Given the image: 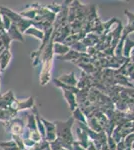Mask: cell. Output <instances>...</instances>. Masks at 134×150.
I'll use <instances>...</instances> for the list:
<instances>
[{"label":"cell","mask_w":134,"mask_h":150,"mask_svg":"<svg viewBox=\"0 0 134 150\" xmlns=\"http://www.w3.org/2000/svg\"><path fill=\"white\" fill-rule=\"evenodd\" d=\"M0 13H1V12H0ZM1 20H2V24H3L4 30H5L6 32H7V31H8L9 29H10L11 25H12L11 20L8 17H7L5 14H3V13H1Z\"/></svg>","instance_id":"obj_24"},{"label":"cell","mask_w":134,"mask_h":150,"mask_svg":"<svg viewBox=\"0 0 134 150\" xmlns=\"http://www.w3.org/2000/svg\"><path fill=\"white\" fill-rule=\"evenodd\" d=\"M87 119V126H88L90 129L93 130L95 132H101V131H104L103 128L100 124H99V122L97 121V119L94 117V116H92V117H89V118H86Z\"/></svg>","instance_id":"obj_18"},{"label":"cell","mask_w":134,"mask_h":150,"mask_svg":"<svg viewBox=\"0 0 134 150\" xmlns=\"http://www.w3.org/2000/svg\"><path fill=\"white\" fill-rule=\"evenodd\" d=\"M70 50H71V47L64 44V43H58V42L53 43V53L56 55L63 56V55H65L66 53L69 52Z\"/></svg>","instance_id":"obj_13"},{"label":"cell","mask_w":134,"mask_h":150,"mask_svg":"<svg viewBox=\"0 0 134 150\" xmlns=\"http://www.w3.org/2000/svg\"><path fill=\"white\" fill-rule=\"evenodd\" d=\"M35 106V101H34L33 96H29L27 99H24V100H18L15 99L12 105L9 107V109H11L13 112H15L16 114H18L19 111H22L25 109H32Z\"/></svg>","instance_id":"obj_4"},{"label":"cell","mask_w":134,"mask_h":150,"mask_svg":"<svg viewBox=\"0 0 134 150\" xmlns=\"http://www.w3.org/2000/svg\"><path fill=\"white\" fill-rule=\"evenodd\" d=\"M83 54L84 53H79V52L74 51V50L71 49L69 52L66 53L65 55H63V56H58V59L65 60V61H71V62H73V63H75V62H76Z\"/></svg>","instance_id":"obj_14"},{"label":"cell","mask_w":134,"mask_h":150,"mask_svg":"<svg viewBox=\"0 0 134 150\" xmlns=\"http://www.w3.org/2000/svg\"><path fill=\"white\" fill-rule=\"evenodd\" d=\"M63 92V96H64L65 100L69 106V109L71 111H74L76 108H78V103H77V100H76V95L72 92V91H69V90H62Z\"/></svg>","instance_id":"obj_7"},{"label":"cell","mask_w":134,"mask_h":150,"mask_svg":"<svg viewBox=\"0 0 134 150\" xmlns=\"http://www.w3.org/2000/svg\"><path fill=\"white\" fill-rule=\"evenodd\" d=\"M7 34L9 35V37H10V39L12 41H19V42H24V36L22 33L19 31V29L16 27V25H14V24H12L10 29H9L8 31H7Z\"/></svg>","instance_id":"obj_12"},{"label":"cell","mask_w":134,"mask_h":150,"mask_svg":"<svg viewBox=\"0 0 134 150\" xmlns=\"http://www.w3.org/2000/svg\"><path fill=\"white\" fill-rule=\"evenodd\" d=\"M15 96L12 90H8L7 92L0 95V109H8L15 101Z\"/></svg>","instance_id":"obj_6"},{"label":"cell","mask_w":134,"mask_h":150,"mask_svg":"<svg viewBox=\"0 0 134 150\" xmlns=\"http://www.w3.org/2000/svg\"><path fill=\"white\" fill-rule=\"evenodd\" d=\"M134 49V41L131 40L129 37H126L124 40V45H123V50H122V55L123 57L129 58L130 54Z\"/></svg>","instance_id":"obj_15"},{"label":"cell","mask_w":134,"mask_h":150,"mask_svg":"<svg viewBox=\"0 0 134 150\" xmlns=\"http://www.w3.org/2000/svg\"><path fill=\"white\" fill-rule=\"evenodd\" d=\"M124 14H125L126 17H127L128 22H127V25H126L125 27H123L122 34L125 36H128L130 33L134 32V14L132 12L128 11L127 9L124 10Z\"/></svg>","instance_id":"obj_10"},{"label":"cell","mask_w":134,"mask_h":150,"mask_svg":"<svg viewBox=\"0 0 134 150\" xmlns=\"http://www.w3.org/2000/svg\"><path fill=\"white\" fill-rule=\"evenodd\" d=\"M71 49L74 50V51L79 52V53H86V51H87V47L85 46L81 41H79V42H76L75 44H73L71 46Z\"/></svg>","instance_id":"obj_22"},{"label":"cell","mask_w":134,"mask_h":150,"mask_svg":"<svg viewBox=\"0 0 134 150\" xmlns=\"http://www.w3.org/2000/svg\"><path fill=\"white\" fill-rule=\"evenodd\" d=\"M24 34H25V35L33 36V37L37 38V39H39L41 41H42L43 38H44V32H43L42 30H40V29L34 27V26H31V27H29L27 30H26L25 32H24Z\"/></svg>","instance_id":"obj_17"},{"label":"cell","mask_w":134,"mask_h":150,"mask_svg":"<svg viewBox=\"0 0 134 150\" xmlns=\"http://www.w3.org/2000/svg\"><path fill=\"white\" fill-rule=\"evenodd\" d=\"M15 117H17V114L9 108L8 109H0V121L7 122Z\"/></svg>","instance_id":"obj_16"},{"label":"cell","mask_w":134,"mask_h":150,"mask_svg":"<svg viewBox=\"0 0 134 150\" xmlns=\"http://www.w3.org/2000/svg\"><path fill=\"white\" fill-rule=\"evenodd\" d=\"M0 148L2 150H20L15 142H14V140H8V141L0 142Z\"/></svg>","instance_id":"obj_20"},{"label":"cell","mask_w":134,"mask_h":150,"mask_svg":"<svg viewBox=\"0 0 134 150\" xmlns=\"http://www.w3.org/2000/svg\"><path fill=\"white\" fill-rule=\"evenodd\" d=\"M72 150H86V149H85L78 141H76V140H75V141L73 142V144H72Z\"/></svg>","instance_id":"obj_26"},{"label":"cell","mask_w":134,"mask_h":150,"mask_svg":"<svg viewBox=\"0 0 134 150\" xmlns=\"http://www.w3.org/2000/svg\"><path fill=\"white\" fill-rule=\"evenodd\" d=\"M53 43H54V35H52L49 44L45 47L43 52L41 53L40 62L42 63L41 71L39 74V83L41 86H45L51 79V71L53 65Z\"/></svg>","instance_id":"obj_2"},{"label":"cell","mask_w":134,"mask_h":150,"mask_svg":"<svg viewBox=\"0 0 134 150\" xmlns=\"http://www.w3.org/2000/svg\"><path fill=\"white\" fill-rule=\"evenodd\" d=\"M0 39H1L2 43H3L4 49H10V43H11V39L9 37V35L7 34L6 31H4L3 33H1V36H0Z\"/></svg>","instance_id":"obj_21"},{"label":"cell","mask_w":134,"mask_h":150,"mask_svg":"<svg viewBox=\"0 0 134 150\" xmlns=\"http://www.w3.org/2000/svg\"><path fill=\"white\" fill-rule=\"evenodd\" d=\"M49 143H48L47 141H46L45 139H42L41 141L39 142H36L35 145L32 147L31 149H29V150H44L46 147H48L49 146Z\"/></svg>","instance_id":"obj_23"},{"label":"cell","mask_w":134,"mask_h":150,"mask_svg":"<svg viewBox=\"0 0 134 150\" xmlns=\"http://www.w3.org/2000/svg\"><path fill=\"white\" fill-rule=\"evenodd\" d=\"M3 126L6 131H9L12 135H22L25 129V123L20 117H15L10 121L3 122Z\"/></svg>","instance_id":"obj_3"},{"label":"cell","mask_w":134,"mask_h":150,"mask_svg":"<svg viewBox=\"0 0 134 150\" xmlns=\"http://www.w3.org/2000/svg\"><path fill=\"white\" fill-rule=\"evenodd\" d=\"M42 122H43V125L45 127V137L44 139L48 143H52L54 142L57 136H56V126H55V123L54 122H51V121H48L47 119L42 117Z\"/></svg>","instance_id":"obj_5"},{"label":"cell","mask_w":134,"mask_h":150,"mask_svg":"<svg viewBox=\"0 0 134 150\" xmlns=\"http://www.w3.org/2000/svg\"><path fill=\"white\" fill-rule=\"evenodd\" d=\"M44 150H51V147H50V145L48 147H46V148L44 149Z\"/></svg>","instance_id":"obj_28"},{"label":"cell","mask_w":134,"mask_h":150,"mask_svg":"<svg viewBox=\"0 0 134 150\" xmlns=\"http://www.w3.org/2000/svg\"><path fill=\"white\" fill-rule=\"evenodd\" d=\"M76 135H77L76 141H78L79 143L81 144L85 149H86L87 146H88V144H89V142H90V139H89V136L86 133V131H85V130L80 126V125H78L76 128Z\"/></svg>","instance_id":"obj_9"},{"label":"cell","mask_w":134,"mask_h":150,"mask_svg":"<svg viewBox=\"0 0 134 150\" xmlns=\"http://www.w3.org/2000/svg\"><path fill=\"white\" fill-rule=\"evenodd\" d=\"M72 117L74 118V120H76L77 122L80 123H83V124L87 125V119H86V116L83 113V111L81 110V108L78 107L76 108L74 111H72Z\"/></svg>","instance_id":"obj_19"},{"label":"cell","mask_w":134,"mask_h":150,"mask_svg":"<svg viewBox=\"0 0 134 150\" xmlns=\"http://www.w3.org/2000/svg\"><path fill=\"white\" fill-rule=\"evenodd\" d=\"M0 95H1V89H0Z\"/></svg>","instance_id":"obj_29"},{"label":"cell","mask_w":134,"mask_h":150,"mask_svg":"<svg viewBox=\"0 0 134 150\" xmlns=\"http://www.w3.org/2000/svg\"><path fill=\"white\" fill-rule=\"evenodd\" d=\"M12 140H14V142L16 143L19 149L25 150V147H24V143H23V138L21 135H12Z\"/></svg>","instance_id":"obj_25"},{"label":"cell","mask_w":134,"mask_h":150,"mask_svg":"<svg viewBox=\"0 0 134 150\" xmlns=\"http://www.w3.org/2000/svg\"><path fill=\"white\" fill-rule=\"evenodd\" d=\"M12 58V53L10 49H4L3 51L0 53V71H4L6 67L8 66Z\"/></svg>","instance_id":"obj_11"},{"label":"cell","mask_w":134,"mask_h":150,"mask_svg":"<svg viewBox=\"0 0 134 150\" xmlns=\"http://www.w3.org/2000/svg\"><path fill=\"white\" fill-rule=\"evenodd\" d=\"M75 120L73 117L68 118L65 121L56 120L54 121L56 126V136H57V142L60 146L65 149L72 150V144L75 141L72 135V127Z\"/></svg>","instance_id":"obj_1"},{"label":"cell","mask_w":134,"mask_h":150,"mask_svg":"<svg viewBox=\"0 0 134 150\" xmlns=\"http://www.w3.org/2000/svg\"><path fill=\"white\" fill-rule=\"evenodd\" d=\"M129 58H130V61L134 64V49L132 50V52H131L130 57H129Z\"/></svg>","instance_id":"obj_27"},{"label":"cell","mask_w":134,"mask_h":150,"mask_svg":"<svg viewBox=\"0 0 134 150\" xmlns=\"http://www.w3.org/2000/svg\"><path fill=\"white\" fill-rule=\"evenodd\" d=\"M58 80H59L61 83L65 84V85H69V86H73L76 87L77 83H78V79L76 78L74 72H69L67 74H62L60 77H58Z\"/></svg>","instance_id":"obj_8"}]
</instances>
